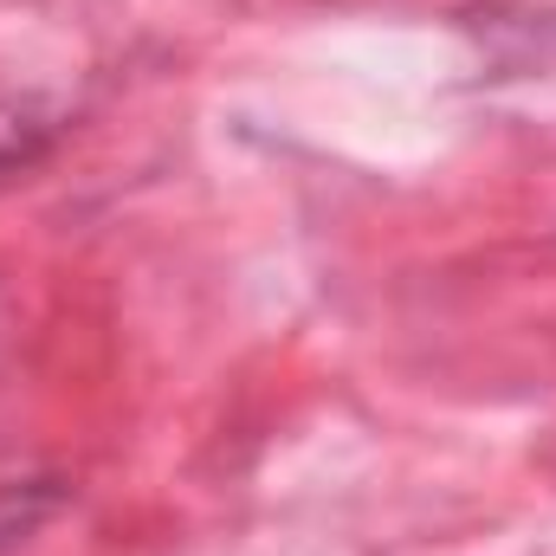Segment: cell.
Wrapping results in <instances>:
<instances>
[{"instance_id": "6da1fadb", "label": "cell", "mask_w": 556, "mask_h": 556, "mask_svg": "<svg viewBox=\"0 0 556 556\" xmlns=\"http://www.w3.org/2000/svg\"><path fill=\"white\" fill-rule=\"evenodd\" d=\"M65 130V111L46 98H0V175L33 168Z\"/></svg>"}, {"instance_id": "7a4b0ae2", "label": "cell", "mask_w": 556, "mask_h": 556, "mask_svg": "<svg viewBox=\"0 0 556 556\" xmlns=\"http://www.w3.org/2000/svg\"><path fill=\"white\" fill-rule=\"evenodd\" d=\"M65 505H72L65 479H13V485H0V556L33 544Z\"/></svg>"}]
</instances>
